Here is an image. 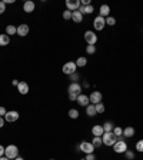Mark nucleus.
<instances>
[{"label":"nucleus","mask_w":143,"mask_h":160,"mask_svg":"<svg viewBox=\"0 0 143 160\" xmlns=\"http://www.w3.org/2000/svg\"><path fill=\"white\" fill-rule=\"evenodd\" d=\"M102 141L106 146H113L117 141V136L113 132H105V134L102 136Z\"/></svg>","instance_id":"1"},{"label":"nucleus","mask_w":143,"mask_h":160,"mask_svg":"<svg viewBox=\"0 0 143 160\" xmlns=\"http://www.w3.org/2000/svg\"><path fill=\"white\" fill-rule=\"evenodd\" d=\"M4 156L10 160H15L16 157H19V149H17V146L9 145L7 147H6V150H4Z\"/></svg>","instance_id":"2"},{"label":"nucleus","mask_w":143,"mask_h":160,"mask_svg":"<svg viewBox=\"0 0 143 160\" xmlns=\"http://www.w3.org/2000/svg\"><path fill=\"white\" fill-rule=\"evenodd\" d=\"M76 70H77V66H76L75 62H67V63H64L63 67H62V71H63L64 75H73V73H76Z\"/></svg>","instance_id":"3"},{"label":"nucleus","mask_w":143,"mask_h":160,"mask_svg":"<svg viewBox=\"0 0 143 160\" xmlns=\"http://www.w3.org/2000/svg\"><path fill=\"white\" fill-rule=\"evenodd\" d=\"M84 40L89 46H94L98 43V34H94V32H92V30H87L84 33Z\"/></svg>","instance_id":"4"},{"label":"nucleus","mask_w":143,"mask_h":160,"mask_svg":"<svg viewBox=\"0 0 143 160\" xmlns=\"http://www.w3.org/2000/svg\"><path fill=\"white\" fill-rule=\"evenodd\" d=\"M79 150H82V152L86 153V154L94 153V146L92 145V141H82L79 145Z\"/></svg>","instance_id":"5"},{"label":"nucleus","mask_w":143,"mask_h":160,"mask_svg":"<svg viewBox=\"0 0 143 160\" xmlns=\"http://www.w3.org/2000/svg\"><path fill=\"white\" fill-rule=\"evenodd\" d=\"M113 150H115V153H124L128 150V143L124 140H117L113 145Z\"/></svg>","instance_id":"6"},{"label":"nucleus","mask_w":143,"mask_h":160,"mask_svg":"<svg viewBox=\"0 0 143 160\" xmlns=\"http://www.w3.org/2000/svg\"><path fill=\"white\" fill-rule=\"evenodd\" d=\"M105 26H106V19L105 17H102V16H98V17H94V20H93V27H94V30H103L105 29Z\"/></svg>","instance_id":"7"},{"label":"nucleus","mask_w":143,"mask_h":160,"mask_svg":"<svg viewBox=\"0 0 143 160\" xmlns=\"http://www.w3.org/2000/svg\"><path fill=\"white\" fill-rule=\"evenodd\" d=\"M102 99H103V94L100 93V92H92L90 96H89V100H90L92 104L102 103Z\"/></svg>","instance_id":"8"},{"label":"nucleus","mask_w":143,"mask_h":160,"mask_svg":"<svg viewBox=\"0 0 143 160\" xmlns=\"http://www.w3.org/2000/svg\"><path fill=\"white\" fill-rule=\"evenodd\" d=\"M19 119V112H16V110H11V112H7L6 116H4V120L9 123H13L16 120Z\"/></svg>","instance_id":"9"},{"label":"nucleus","mask_w":143,"mask_h":160,"mask_svg":"<svg viewBox=\"0 0 143 160\" xmlns=\"http://www.w3.org/2000/svg\"><path fill=\"white\" fill-rule=\"evenodd\" d=\"M66 7L70 11L77 10V9L80 7V0H67V2H66Z\"/></svg>","instance_id":"10"},{"label":"nucleus","mask_w":143,"mask_h":160,"mask_svg":"<svg viewBox=\"0 0 143 160\" xmlns=\"http://www.w3.org/2000/svg\"><path fill=\"white\" fill-rule=\"evenodd\" d=\"M69 93H75V94H82V86L79 84V83H70L69 84Z\"/></svg>","instance_id":"11"},{"label":"nucleus","mask_w":143,"mask_h":160,"mask_svg":"<svg viewBox=\"0 0 143 160\" xmlns=\"http://www.w3.org/2000/svg\"><path fill=\"white\" fill-rule=\"evenodd\" d=\"M29 30H30V29H29V26L23 23V24L17 26V34H19L20 37H24V36H27V34H29Z\"/></svg>","instance_id":"12"},{"label":"nucleus","mask_w":143,"mask_h":160,"mask_svg":"<svg viewBox=\"0 0 143 160\" xmlns=\"http://www.w3.org/2000/svg\"><path fill=\"white\" fill-rule=\"evenodd\" d=\"M77 103H79L80 106H84V107H87V106L90 104L89 96H86V94H79V96H77Z\"/></svg>","instance_id":"13"},{"label":"nucleus","mask_w":143,"mask_h":160,"mask_svg":"<svg viewBox=\"0 0 143 160\" xmlns=\"http://www.w3.org/2000/svg\"><path fill=\"white\" fill-rule=\"evenodd\" d=\"M92 133H93V136H96V137H102L103 134H105L103 126H99V124L93 126V127H92Z\"/></svg>","instance_id":"14"},{"label":"nucleus","mask_w":143,"mask_h":160,"mask_svg":"<svg viewBox=\"0 0 143 160\" xmlns=\"http://www.w3.org/2000/svg\"><path fill=\"white\" fill-rule=\"evenodd\" d=\"M110 15V7L107 6V4H103V6H100V10H99V16H102V17H109Z\"/></svg>","instance_id":"15"},{"label":"nucleus","mask_w":143,"mask_h":160,"mask_svg":"<svg viewBox=\"0 0 143 160\" xmlns=\"http://www.w3.org/2000/svg\"><path fill=\"white\" fill-rule=\"evenodd\" d=\"M17 90H19L20 94H27L29 93V84L26 82H20L19 86H17Z\"/></svg>","instance_id":"16"},{"label":"nucleus","mask_w":143,"mask_h":160,"mask_svg":"<svg viewBox=\"0 0 143 160\" xmlns=\"http://www.w3.org/2000/svg\"><path fill=\"white\" fill-rule=\"evenodd\" d=\"M34 7H36V4H34V2H24V4H23V10L26 11V13H32V11L34 10Z\"/></svg>","instance_id":"17"},{"label":"nucleus","mask_w":143,"mask_h":160,"mask_svg":"<svg viewBox=\"0 0 143 160\" xmlns=\"http://www.w3.org/2000/svg\"><path fill=\"white\" fill-rule=\"evenodd\" d=\"M72 20H73L75 23H82V20H83V15L80 13L79 10L72 11Z\"/></svg>","instance_id":"18"},{"label":"nucleus","mask_w":143,"mask_h":160,"mask_svg":"<svg viewBox=\"0 0 143 160\" xmlns=\"http://www.w3.org/2000/svg\"><path fill=\"white\" fill-rule=\"evenodd\" d=\"M86 115L89 116V117H93V116L98 115V112H96V106L94 104H89L86 107Z\"/></svg>","instance_id":"19"},{"label":"nucleus","mask_w":143,"mask_h":160,"mask_svg":"<svg viewBox=\"0 0 143 160\" xmlns=\"http://www.w3.org/2000/svg\"><path fill=\"white\" fill-rule=\"evenodd\" d=\"M123 136L124 137H133L135 136V129H133L132 126H128L126 129H123Z\"/></svg>","instance_id":"20"},{"label":"nucleus","mask_w":143,"mask_h":160,"mask_svg":"<svg viewBox=\"0 0 143 160\" xmlns=\"http://www.w3.org/2000/svg\"><path fill=\"white\" fill-rule=\"evenodd\" d=\"M6 34H7L9 37H10V36H13V34H17V27L13 26V24H9V26H6Z\"/></svg>","instance_id":"21"},{"label":"nucleus","mask_w":143,"mask_h":160,"mask_svg":"<svg viewBox=\"0 0 143 160\" xmlns=\"http://www.w3.org/2000/svg\"><path fill=\"white\" fill-rule=\"evenodd\" d=\"M9 43H10V37L7 34H0V46H7Z\"/></svg>","instance_id":"22"},{"label":"nucleus","mask_w":143,"mask_h":160,"mask_svg":"<svg viewBox=\"0 0 143 160\" xmlns=\"http://www.w3.org/2000/svg\"><path fill=\"white\" fill-rule=\"evenodd\" d=\"M75 63H76V66H77V67H84L87 64V59H86V57H79Z\"/></svg>","instance_id":"23"},{"label":"nucleus","mask_w":143,"mask_h":160,"mask_svg":"<svg viewBox=\"0 0 143 160\" xmlns=\"http://www.w3.org/2000/svg\"><path fill=\"white\" fill-rule=\"evenodd\" d=\"M92 145L94 146V149H98V147H100V146L103 145L102 137H96V136H94V137H93V140H92Z\"/></svg>","instance_id":"24"},{"label":"nucleus","mask_w":143,"mask_h":160,"mask_svg":"<svg viewBox=\"0 0 143 160\" xmlns=\"http://www.w3.org/2000/svg\"><path fill=\"white\" fill-rule=\"evenodd\" d=\"M69 117L70 119H77L79 117V110L77 109H70L69 110Z\"/></svg>","instance_id":"25"},{"label":"nucleus","mask_w":143,"mask_h":160,"mask_svg":"<svg viewBox=\"0 0 143 160\" xmlns=\"http://www.w3.org/2000/svg\"><path fill=\"white\" fill-rule=\"evenodd\" d=\"M113 129H115V126H113L112 122H106L105 124H103V130L105 132H113Z\"/></svg>","instance_id":"26"},{"label":"nucleus","mask_w":143,"mask_h":160,"mask_svg":"<svg viewBox=\"0 0 143 160\" xmlns=\"http://www.w3.org/2000/svg\"><path fill=\"white\" fill-rule=\"evenodd\" d=\"M113 133H115L117 137H119V136H122V134H123V129H122L120 126H115V129H113Z\"/></svg>","instance_id":"27"},{"label":"nucleus","mask_w":143,"mask_h":160,"mask_svg":"<svg viewBox=\"0 0 143 160\" xmlns=\"http://www.w3.org/2000/svg\"><path fill=\"white\" fill-rule=\"evenodd\" d=\"M106 24H107V26H115V24H116V19H115V17H106Z\"/></svg>","instance_id":"28"},{"label":"nucleus","mask_w":143,"mask_h":160,"mask_svg":"<svg viewBox=\"0 0 143 160\" xmlns=\"http://www.w3.org/2000/svg\"><path fill=\"white\" fill-rule=\"evenodd\" d=\"M96 106V112L98 113H105V106H103V103H98L94 104Z\"/></svg>","instance_id":"29"},{"label":"nucleus","mask_w":143,"mask_h":160,"mask_svg":"<svg viewBox=\"0 0 143 160\" xmlns=\"http://www.w3.org/2000/svg\"><path fill=\"white\" fill-rule=\"evenodd\" d=\"M124 154H126V159H128V160H133V159H135V153H133L132 150H126Z\"/></svg>","instance_id":"30"},{"label":"nucleus","mask_w":143,"mask_h":160,"mask_svg":"<svg viewBox=\"0 0 143 160\" xmlns=\"http://www.w3.org/2000/svg\"><path fill=\"white\" fill-rule=\"evenodd\" d=\"M86 53L87 54H94V53H96V46H87Z\"/></svg>","instance_id":"31"},{"label":"nucleus","mask_w":143,"mask_h":160,"mask_svg":"<svg viewBox=\"0 0 143 160\" xmlns=\"http://www.w3.org/2000/svg\"><path fill=\"white\" fill-rule=\"evenodd\" d=\"M136 150L139 153H143V140H139L136 143Z\"/></svg>","instance_id":"32"},{"label":"nucleus","mask_w":143,"mask_h":160,"mask_svg":"<svg viewBox=\"0 0 143 160\" xmlns=\"http://www.w3.org/2000/svg\"><path fill=\"white\" fill-rule=\"evenodd\" d=\"M63 19L64 20H70L72 19V11L70 10H64L63 11Z\"/></svg>","instance_id":"33"},{"label":"nucleus","mask_w":143,"mask_h":160,"mask_svg":"<svg viewBox=\"0 0 143 160\" xmlns=\"http://www.w3.org/2000/svg\"><path fill=\"white\" fill-rule=\"evenodd\" d=\"M93 6H92V4H87L86 6V9H84V13H86V15H92V13H93Z\"/></svg>","instance_id":"34"},{"label":"nucleus","mask_w":143,"mask_h":160,"mask_svg":"<svg viewBox=\"0 0 143 160\" xmlns=\"http://www.w3.org/2000/svg\"><path fill=\"white\" fill-rule=\"evenodd\" d=\"M70 80H73V83H77V80H79V75H77V71L73 73V75H70Z\"/></svg>","instance_id":"35"},{"label":"nucleus","mask_w":143,"mask_h":160,"mask_svg":"<svg viewBox=\"0 0 143 160\" xmlns=\"http://www.w3.org/2000/svg\"><path fill=\"white\" fill-rule=\"evenodd\" d=\"M6 11V3L4 2H0V15H3Z\"/></svg>","instance_id":"36"},{"label":"nucleus","mask_w":143,"mask_h":160,"mask_svg":"<svg viewBox=\"0 0 143 160\" xmlns=\"http://www.w3.org/2000/svg\"><path fill=\"white\" fill-rule=\"evenodd\" d=\"M84 160H96V156H94V153H89V154H86Z\"/></svg>","instance_id":"37"},{"label":"nucleus","mask_w":143,"mask_h":160,"mask_svg":"<svg viewBox=\"0 0 143 160\" xmlns=\"http://www.w3.org/2000/svg\"><path fill=\"white\" fill-rule=\"evenodd\" d=\"M6 113H7V110H6V109L3 107V106H0V116H6Z\"/></svg>","instance_id":"38"},{"label":"nucleus","mask_w":143,"mask_h":160,"mask_svg":"<svg viewBox=\"0 0 143 160\" xmlns=\"http://www.w3.org/2000/svg\"><path fill=\"white\" fill-rule=\"evenodd\" d=\"M69 99H70L72 102H73V100H77V94H75V93H69Z\"/></svg>","instance_id":"39"},{"label":"nucleus","mask_w":143,"mask_h":160,"mask_svg":"<svg viewBox=\"0 0 143 160\" xmlns=\"http://www.w3.org/2000/svg\"><path fill=\"white\" fill-rule=\"evenodd\" d=\"M4 150H6V147H3V146L0 145V157L4 156Z\"/></svg>","instance_id":"40"},{"label":"nucleus","mask_w":143,"mask_h":160,"mask_svg":"<svg viewBox=\"0 0 143 160\" xmlns=\"http://www.w3.org/2000/svg\"><path fill=\"white\" fill-rule=\"evenodd\" d=\"M84 9H86V6H83V4H80V7L77 9V10H79L80 13H82V15H83V13H84Z\"/></svg>","instance_id":"41"},{"label":"nucleus","mask_w":143,"mask_h":160,"mask_svg":"<svg viewBox=\"0 0 143 160\" xmlns=\"http://www.w3.org/2000/svg\"><path fill=\"white\" fill-rule=\"evenodd\" d=\"M4 122H6V120H4V117H3V116H0V127L4 126Z\"/></svg>","instance_id":"42"},{"label":"nucleus","mask_w":143,"mask_h":160,"mask_svg":"<svg viewBox=\"0 0 143 160\" xmlns=\"http://www.w3.org/2000/svg\"><path fill=\"white\" fill-rule=\"evenodd\" d=\"M19 80H16V79H15V80H13V82H11V84H13V86H19Z\"/></svg>","instance_id":"43"},{"label":"nucleus","mask_w":143,"mask_h":160,"mask_svg":"<svg viewBox=\"0 0 143 160\" xmlns=\"http://www.w3.org/2000/svg\"><path fill=\"white\" fill-rule=\"evenodd\" d=\"M0 160H10V159H7L6 156H3V157H0Z\"/></svg>","instance_id":"44"},{"label":"nucleus","mask_w":143,"mask_h":160,"mask_svg":"<svg viewBox=\"0 0 143 160\" xmlns=\"http://www.w3.org/2000/svg\"><path fill=\"white\" fill-rule=\"evenodd\" d=\"M15 160H24V159H23V157H20V156H19V157H16Z\"/></svg>","instance_id":"45"},{"label":"nucleus","mask_w":143,"mask_h":160,"mask_svg":"<svg viewBox=\"0 0 143 160\" xmlns=\"http://www.w3.org/2000/svg\"><path fill=\"white\" fill-rule=\"evenodd\" d=\"M50 160H54V159H50Z\"/></svg>","instance_id":"46"},{"label":"nucleus","mask_w":143,"mask_h":160,"mask_svg":"<svg viewBox=\"0 0 143 160\" xmlns=\"http://www.w3.org/2000/svg\"><path fill=\"white\" fill-rule=\"evenodd\" d=\"M80 160H84V159H80Z\"/></svg>","instance_id":"47"}]
</instances>
